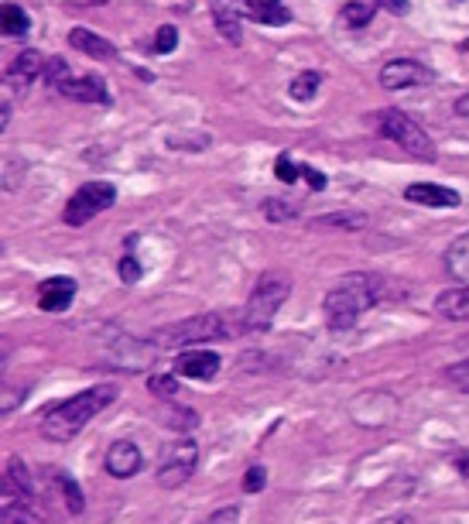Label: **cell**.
Here are the masks:
<instances>
[{"instance_id":"1","label":"cell","mask_w":469,"mask_h":524,"mask_svg":"<svg viewBox=\"0 0 469 524\" xmlns=\"http://www.w3.org/2000/svg\"><path fill=\"white\" fill-rule=\"evenodd\" d=\"M387 281L380 274H346L336 281V288L322 298V312H326L329 329H353L363 319V312L384 302Z\"/></svg>"},{"instance_id":"9","label":"cell","mask_w":469,"mask_h":524,"mask_svg":"<svg viewBox=\"0 0 469 524\" xmlns=\"http://www.w3.org/2000/svg\"><path fill=\"white\" fill-rule=\"evenodd\" d=\"M432 79L435 72L415 59H394L380 69V86H384V90H411V86H425L432 83Z\"/></svg>"},{"instance_id":"2","label":"cell","mask_w":469,"mask_h":524,"mask_svg":"<svg viewBox=\"0 0 469 524\" xmlns=\"http://www.w3.org/2000/svg\"><path fill=\"white\" fill-rule=\"evenodd\" d=\"M113 401H117V388H113V384H96V388H86V391L72 394L69 401L55 405L45 415L42 435H45L48 442H69V439H76V435L83 432L86 425H90L103 408H110Z\"/></svg>"},{"instance_id":"27","label":"cell","mask_w":469,"mask_h":524,"mask_svg":"<svg viewBox=\"0 0 469 524\" xmlns=\"http://www.w3.org/2000/svg\"><path fill=\"white\" fill-rule=\"evenodd\" d=\"M343 21L350 24V28H363V24L374 21V7H370V4H360V0H353V4L343 7Z\"/></svg>"},{"instance_id":"25","label":"cell","mask_w":469,"mask_h":524,"mask_svg":"<svg viewBox=\"0 0 469 524\" xmlns=\"http://www.w3.org/2000/svg\"><path fill=\"white\" fill-rule=\"evenodd\" d=\"M322 86V76L319 72H302V76H295V83H291V100L298 103H309L315 93H319Z\"/></svg>"},{"instance_id":"15","label":"cell","mask_w":469,"mask_h":524,"mask_svg":"<svg viewBox=\"0 0 469 524\" xmlns=\"http://www.w3.org/2000/svg\"><path fill=\"white\" fill-rule=\"evenodd\" d=\"M69 45L76 48V52L90 55V59H117V48H113L110 38H100L96 31L90 28H72L69 31Z\"/></svg>"},{"instance_id":"34","label":"cell","mask_w":469,"mask_h":524,"mask_svg":"<svg viewBox=\"0 0 469 524\" xmlns=\"http://www.w3.org/2000/svg\"><path fill=\"white\" fill-rule=\"evenodd\" d=\"M237 521H240V511H237V507H223V511L209 514V518L202 521V524H237Z\"/></svg>"},{"instance_id":"37","label":"cell","mask_w":469,"mask_h":524,"mask_svg":"<svg viewBox=\"0 0 469 524\" xmlns=\"http://www.w3.org/2000/svg\"><path fill=\"white\" fill-rule=\"evenodd\" d=\"M7 124H11V100L0 103V131H7Z\"/></svg>"},{"instance_id":"29","label":"cell","mask_w":469,"mask_h":524,"mask_svg":"<svg viewBox=\"0 0 469 524\" xmlns=\"http://www.w3.org/2000/svg\"><path fill=\"white\" fill-rule=\"evenodd\" d=\"M148 388L158 394V398H172V394H179V381H175L172 374H158L148 381Z\"/></svg>"},{"instance_id":"36","label":"cell","mask_w":469,"mask_h":524,"mask_svg":"<svg viewBox=\"0 0 469 524\" xmlns=\"http://www.w3.org/2000/svg\"><path fill=\"white\" fill-rule=\"evenodd\" d=\"M377 4L391 14H408V0H377Z\"/></svg>"},{"instance_id":"14","label":"cell","mask_w":469,"mask_h":524,"mask_svg":"<svg viewBox=\"0 0 469 524\" xmlns=\"http://www.w3.org/2000/svg\"><path fill=\"white\" fill-rule=\"evenodd\" d=\"M404 199L428 209H456L459 206V192L446 189V185H432V182H418L404 189Z\"/></svg>"},{"instance_id":"13","label":"cell","mask_w":469,"mask_h":524,"mask_svg":"<svg viewBox=\"0 0 469 524\" xmlns=\"http://www.w3.org/2000/svg\"><path fill=\"white\" fill-rule=\"evenodd\" d=\"M76 298V281L72 278H48L38 285V309L42 312H66Z\"/></svg>"},{"instance_id":"16","label":"cell","mask_w":469,"mask_h":524,"mask_svg":"<svg viewBox=\"0 0 469 524\" xmlns=\"http://www.w3.org/2000/svg\"><path fill=\"white\" fill-rule=\"evenodd\" d=\"M240 14L233 7V0H213V21H216V31H220V38H226L230 45H240L244 42V28H240Z\"/></svg>"},{"instance_id":"12","label":"cell","mask_w":469,"mask_h":524,"mask_svg":"<svg viewBox=\"0 0 469 524\" xmlns=\"http://www.w3.org/2000/svg\"><path fill=\"white\" fill-rule=\"evenodd\" d=\"M45 66L48 62L42 59V52H35V48H28V52H21L18 59L7 66V86H14V90H28L31 83H35L38 76H45Z\"/></svg>"},{"instance_id":"10","label":"cell","mask_w":469,"mask_h":524,"mask_svg":"<svg viewBox=\"0 0 469 524\" xmlns=\"http://www.w3.org/2000/svg\"><path fill=\"white\" fill-rule=\"evenodd\" d=\"M144 466V456H141V446L131 439H120L113 442L107 449V473L117 480H131L137 470Z\"/></svg>"},{"instance_id":"21","label":"cell","mask_w":469,"mask_h":524,"mask_svg":"<svg viewBox=\"0 0 469 524\" xmlns=\"http://www.w3.org/2000/svg\"><path fill=\"white\" fill-rule=\"evenodd\" d=\"M367 213H357V209H346V213H326V216H315L312 227L319 230H346V233H357L367 227Z\"/></svg>"},{"instance_id":"33","label":"cell","mask_w":469,"mask_h":524,"mask_svg":"<svg viewBox=\"0 0 469 524\" xmlns=\"http://www.w3.org/2000/svg\"><path fill=\"white\" fill-rule=\"evenodd\" d=\"M120 278L127 281V285H134L137 278H141V264H137V257H120Z\"/></svg>"},{"instance_id":"38","label":"cell","mask_w":469,"mask_h":524,"mask_svg":"<svg viewBox=\"0 0 469 524\" xmlns=\"http://www.w3.org/2000/svg\"><path fill=\"white\" fill-rule=\"evenodd\" d=\"M452 463H456L459 473H469V453H456L452 456Z\"/></svg>"},{"instance_id":"5","label":"cell","mask_w":469,"mask_h":524,"mask_svg":"<svg viewBox=\"0 0 469 524\" xmlns=\"http://www.w3.org/2000/svg\"><path fill=\"white\" fill-rule=\"evenodd\" d=\"M377 134L387 137V141H394V144H401L408 155H418L425 161L435 158L432 137L422 131L418 120H411L408 114H401V110H380L377 114Z\"/></svg>"},{"instance_id":"4","label":"cell","mask_w":469,"mask_h":524,"mask_svg":"<svg viewBox=\"0 0 469 524\" xmlns=\"http://www.w3.org/2000/svg\"><path fill=\"white\" fill-rule=\"evenodd\" d=\"M288 292H291V285L285 274H274V271L261 274L254 292L247 298V309H244L247 333H264V329H271V322L281 312V305H285Z\"/></svg>"},{"instance_id":"11","label":"cell","mask_w":469,"mask_h":524,"mask_svg":"<svg viewBox=\"0 0 469 524\" xmlns=\"http://www.w3.org/2000/svg\"><path fill=\"white\" fill-rule=\"evenodd\" d=\"M175 374L179 377H192V381H213L220 374V357L213 350H185L179 360H175Z\"/></svg>"},{"instance_id":"18","label":"cell","mask_w":469,"mask_h":524,"mask_svg":"<svg viewBox=\"0 0 469 524\" xmlns=\"http://www.w3.org/2000/svg\"><path fill=\"white\" fill-rule=\"evenodd\" d=\"M435 312L449 322H469V285L442 292L439 298H435Z\"/></svg>"},{"instance_id":"39","label":"cell","mask_w":469,"mask_h":524,"mask_svg":"<svg viewBox=\"0 0 469 524\" xmlns=\"http://www.w3.org/2000/svg\"><path fill=\"white\" fill-rule=\"evenodd\" d=\"M456 114H463V117H469V96H463V100L456 103Z\"/></svg>"},{"instance_id":"41","label":"cell","mask_w":469,"mask_h":524,"mask_svg":"<svg viewBox=\"0 0 469 524\" xmlns=\"http://www.w3.org/2000/svg\"><path fill=\"white\" fill-rule=\"evenodd\" d=\"M466 48H469V45H466Z\"/></svg>"},{"instance_id":"22","label":"cell","mask_w":469,"mask_h":524,"mask_svg":"<svg viewBox=\"0 0 469 524\" xmlns=\"http://www.w3.org/2000/svg\"><path fill=\"white\" fill-rule=\"evenodd\" d=\"M0 31H4L7 38H24L31 31L28 14H24L18 4H4L0 7Z\"/></svg>"},{"instance_id":"8","label":"cell","mask_w":469,"mask_h":524,"mask_svg":"<svg viewBox=\"0 0 469 524\" xmlns=\"http://www.w3.org/2000/svg\"><path fill=\"white\" fill-rule=\"evenodd\" d=\"M0 524H48V521L38 511L35 494L4 477V483H0Z\"/></svg>"},{"instance_id":"24","label":"cell","mask_w":469,"mask_h":524,"mask_svg":"<svg viewBox=\"0 0 469 524\" xmlns=\"http://www.w3.org/2000/svg\"><path fill=\"white\" fill-rule=\"evenodd\" d=\"M45 83L52 86L55 93H66L69 86H72V72H69V62L66 59H48V66H45Z\"/></svg>"},{"instance_id":"30","label":"cell","mask_w":469,"mask_h":524,"mask_svg":"<svg viewBox=\"0 0 469 524\" xmlns=\"http://www.w3.org/2000/svg\"><path fill=\"white\" fill-rule=\"evenodd\" d=\"M446 381L452 384V388H459V391L469 394V360H466V364H452V367H446Z\"/></svg>"},{"instance_id":"17","label":"cell","mask_w":469,"mask_h":524,"mask_svg":"<svg viewBox=\"0 0 469 524\" xmlns=\"http://www.w3.org/2000/svg\"><path fill=\"white\" fill-rule=\"evenodd\" d=\"M240 11L257 24H288L291 11L281 0H240Z\"/></svg>"},{"instance_id":"19","label":"cell","mask_w":469,"mask_h":524,"mask_svg":"<svg viewBox=\"0 0 469 524\" xmlns=\"http://www.w3.org/2000/svg\"><path fill=\"white\" fill-rule=\"evenodd\" d=\"M446 271L459 281V285H469V233L456 237L446 247Z\"/></svg>"},{"instance_id":"23","label":"cell","mask_w":469,"mask_h":524,"mask_svg":"<svg viewBox=\"0 0 469 524\" xmlns=\"http://www.w3.org/2000/svg\"><path fill=\"white\" fill-rule=\"evenodd\" d=\"M261 213H264V220H271V223H288V220H298L302 206H298L295 199H264Z\"/></svg>"},{"instance_id":"35","label":"cell","mask_w":469,"mask_h":524,"mask_svg":"<svg viewBox=\"0 0 469 524\" xmlns=\"http://www.w3.org/2000/svg\"><path fill=\"white\" fill-rule=\"evenodd\" d=\"M302 175H305V182H309L315 192H322V189H326V175H322V172H315L312 165H302Z\"/></svg>"},{"instance_id":"28","label":"cell","mask_w":469,"mask_h":524,"mask_svg":"<svg viewBox=\"0 0 469 524\" xmlns=\"http://www.w3.org/2000/svg\"><path fill=\"white\" fill-rule=\"evenodd\" d=\"M158 42H155V52L158 55H168V52H175V45H179V28L175 24H165V28H158Z\"/></svg>"},{"instance_id":"31","label":"cell","mask_w":469,"mask_h":524,"mask_svg":"<svg viewBox=\"0 0 469 524\" xmlns=\"http://www.w3.org/2000/svg\"><path fill=\"white\" fill-rule=\"evenodd\" d=\"M274 175H278L281 182H295L298 175H302V168H295L288 155H281L278 161H274Z\"/></svg>"},{"instance_id":"26","label":"cell","mask_w":469,"mask_h":524,"mask_svg":"<svg viewBox=\"0 0 469 524\" xmlns=\"http://www.w3.org/2000/svg\"><path fill=\"white\" fill-rule=\"evenodd\" d=\"M55 483H59V487H62V494H66L69 511H72V514H83L86 497H83V490H79V483L72 480L69 473H55Z\"/></svg>"},{"instance_id":"40","label":"cell","mask_w":469,"mask_h":524,"mask_svg":"<svg viewBox=\"0 0 469 524\" xmlns=\"http://www.w3.org/2000/svg\"><path fill=\"white\" fill-rule=\"evenodd\" d=\"M76 4H107V0H76Z\"/></svg>"},{"instance_id":"20","label":"cell","mask_w":469,"mask_h":524,"mask_svg":"<svg viewBox=\"0 0 469 524\" xmlns=\"http://www.w3.org/2000/svg\"><path fill=\"white\" fill-rule=\"evenodd\" d=\"M66 96H69V100H79V103H103V107L110 103V93H107V86H103L100 76L72 79V86L66 90Z\"/></svg>"},{"instance_id":"6","label":"cell","mask_w":469,"mask_h":524,"mask_svg":"<svg viewBox=\"0 0 469 524\" xmlns=\"http://www.w3.org/2000/svg\"><path fill=\"white\" fill-rule=\"evenodd\" d=\"M113 203H117V189H113L110 182H86L83 189H76V196L66 203L62 220H66L69 227H83V223H90L93 216L113 209Z\"/></svg>"},{"instance_id":"3","label":"cell","mask_w":469,"mask_h":524,"mask_svg":"<svg viewBox=\"0 0 469 524\" xmlns=\"http://www.w3.org/2000/svg\"><path fill=\"white\" fill-rule=\"evenodd\" d=\"M237 333H247L244 312H240V316H233V312H202V316H192L158 329L151 340L165 346V350H182V346H196V343L230 340V336Z\"/></svg>"},{"instance_id":"32","label":"cell","mask_w":469,"mask_h":524,"mask_svg":"<svg viewBox=\"0 0 469 524\" xmlns=\"http://www.w3.org/2000/svg\"><path fill=\"white\" fill-rule=\"evenodd\" d=\"M264 480H268L264 466H250L247 477H244V490H247V494H257V490H264Z\"/></svg>"},{"instance_id":"7","label":"cell","mask_w":469,"mask_h":524,"mask_svg":"<svg viewBox=\"0 0 469 524\" xmlns=\"http://www.w3.org/2000/svg\"><path fill=\"white\" fill-rule=\"evenodd\" d=\"M196 463H199V446L192 439H179L172 446H165L161 453V463H158V483L168 490L182 487L185 480L196 473Z\"/></svg>"}]
</instances>
